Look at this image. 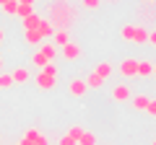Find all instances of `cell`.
I'll return each mask as SVG.
<instances>
[{
  "label": "cell",
  "instance_id": "d590c367",
  "mask_svg": "<svg viewBox=\"0 0 156 145\" xmlns=\"http://www.w3.org/2000/svg\"><path fill=\"white\" fill-rule=\"evenodd\" d=\"M154 75H156V62H154Z\"/></svg>",
  "mask_w": 156,
  "mask_h": 145
},
{
  "label": "cell",
  "instance_id": "6da1fadb",
  "mask_svg": "<svg viewBox=\"0 0 156 145\" xmlns=\"http://www.w3.org/2000/svg\"><path fill=\"white\" fill-rule=\"evenodd\" d=\"M44 18L55 29L70 31V26L78 21V8L73 5L70 0H50V3H47V16Z\"/></svg>",
  "mask_w": 156,
  "mask_h": 145
},
{
  "label": "cell",
  "instance_id": "4316f807",
  "mask_svg": "<svg viewBox=\"0 0 156 145\" xmlns=\"http://www.w3.org/2000/svg\"><path fill=\"white\" fill-rule=\"evenodd\" d=\"M57 145H76V140H73V137H68V135H62V137L57 140Z\"/></svg>",
  "mask_w": 156,
  "mask_h": 145
},
{
  "label": "cell",
  "instance_id": "7c38bea8",
  "mask_svg": "<svg viewBox=\"0 0 156 145\" xmlns=\"http://www.w3.org/2000/svg\"><path fill=\"white\" fill-rule=\"evenodd\" d=\"M148 99H151L148 93H135V96H130V106H133V109H138V112H146Z\"/></svg>",
  "mask_w": 156,
  "mask_h": 145
},
{
  "label": "cell",
  "instance_id": "9c48e42d",
  "mask_svg": "<svg viewBox=\"0 0 156 145\" xmlns=\"http://www.w3.org/2000/svg\"><path fill=\"white\" fill-rule=\"evenodd\" d=\"M154 75V60H138V78H151Z\"/></svg>",
  "mask_w": 156,
  "mask_h": 145
},
{
  "label": "cell",
  "instance_id": "3957f363",
  "mask_svg": "<svg viewBox=\"0 0 156 145\" xmlns=\"http://www.w3.org/2000/svg\"><path fill=\"white\" fill-rule=\"evenodd\" d=\"M120 36H122V42H128V44L143 47L146 39H148V31H146L140 23H125V26L120 29Z\"/></svg>",
  "mask_w": 156,
  "mask_h": 145
},
{
  "label": "cell",
  "instance_id": "1f68e13d",
  "mask_svg": "<svg viewBox=\"0 0 156 145\" xmlns=\"http://www.w3.org/2000/svg\"><path fill=\"white\" fill-rule=\"evenodd\" d=\"M143 3L146 5H156V0H143Z\"/></svg>",
  "mask_w": 156,
  "mask_h": 145
},
{
  "label": "cell",
  "instance_id": "e0dca14e",
  "mask_svg": "<svg viewBox=\"0 0 156 145\" xmlns=\"http://www.w3.org/2000/svg\"><path fill=\"white\" fill-rule=\"evenodd\" d=\"M11 78H13V86H21V83L29 80V70L26 67H16V70L11 72Z\"/></svg>",
  "mask_w": 156,
  "mask_h": 145
},
{
  "label": "cell",
  "instance_id": "44dd1931",
  "mask_svg": "<svg viewBox=\"0 0 156 145\" xmlns=\"http://www.w3.org/2000/svg\"><path fill=\"white\" fill-rule=\"evenodd\" d=\"M83 132H86V130L81 127V124H70V127H68V137H73L76 143H78V137H81Z\"/></svg>",
  "mask_w": 156,
  "mask_h": 145
},
{
  "label": "cell",
  "instance_id": "ac0fdd59",
  "mask_svg": "<svg viewBox=\"0 0 156 145\" xmlns=\"http://www.w3.org/2000/svg\"><path fill=\"white\" fill-rule=\"evenodd\" d=\"M39 135H42V132H39L37 127H26V132H23V137H21V140H26L29 145H34V143L39 140Z\"/></svg>",
  "mask_w": 156,
  "mask_h": 145
},
{
  "label": "cell",
  "instance_id": "30bf717a",
  "mask_svg": "<svg viewBox=\"0 0 156 145\" xmlns=\"http://www.w3.org/2000/svg\"><path fill=\"white\" fill-rule=\"evenodd\" d=\"M112 70H115V65H112L109 60H101L99 65L94 67V72L99 75V78H104V80H109V75H112Z\"/></svg>",
  "mask_w": 156,
  "mask_h": 145
},
{
  "label": "cell",
  "instance_id": "8d00e7d4",
  "mask_svg": "<svg viewBox=\"0 0 156 145\" xmlns=\"http://www.w3.org/2000/svg\"><path fill=\"white\" fill-rule=\"evenodd\" d=\"M151 145H156V137H154V143H151Z\"/></svg>",
  "mask_w": 156,
  "mask_h": 145
},
{
  "label": "cell",
  "instance_id": "f546056e",
  "mask_svg": "<svg viewBox=\"0 0 156 145\" xmlns=\"http://www.w3.org/2000/svg\"><path fill=\"white\" fill-rule=\"evenodd\" d=\"M16 3H21V5H37V0H16Z\"/></svg>",
  "mask_w": 156,
  "mask_h": 145
},
{
  "label": "cell",
  "instance_id": "d6986e66",
  "mask_svg": "<svg viewBox=\"0 0 156 145\" xmlns=\"http://www.w3.org/2000/svg\"><path fill=\"white\" fill-rule=\"evenodd\" d=\"M96 143H99V137H96L94 132H83L81 137H78L76 145H96Z\"/></svg>",
  "mask_w": 156,
  "mask_h": 145
},
{
  "label": "cell",
  "instance_id": "7a4b0ae2",
  "mask_svg": "<svg viewBox=\"0 0 156 145\" xmlns=\"http://www.w3.org/2000/svg\"><path fill=\"white\" fill-rule=\"evenodd\" d=\"M57 78H60V70H57L55 62H47L42 70L37 72V78H34V86L39 91H52L57 86Z\"/></svg>",
  "mask_w": 156,
  "mask_h": 145
},
{
  "label": "cell",
  "instance_id": "9a60e30c",
  "mask_svg": "<svg viewBox=\"0 0 156 145\" xmlns=\"http://www.w3.org/2000/svg\"><path fill=\"white\" fill-rule=\"evenodd\" d=\"M37 31L42 34V39H50L52 34H55V26H52V23L47 21L44 16H42V21H39V26H37Z\"/></svg>",
  "mask_w": 156,
  "mask_h": 145
},
{
  "label": "cell",
  "instance_id": "5b68a950",
  "mask_svg": "<svg viewBox=\"0 0 156 145\" xmlns=\"http://www.w3.org/2000/svg\"><path fill=\"white\" fill-rule=\"evenodd\" d=\"M117 70H120L122 78H138V60L135 57H122Z\"/></svg>",
  "mask_w": 156,
  "mask_h": 145
},
{
  "label": "cell",
  "instance_id": "e575fe53",
  "mask_svg": "<svg viewBox=\"0 0 156 145\" xmlns=\"http://www.w3.org/2000/svg\"><path fill=\"white\" fill-rule=\"evenodd\" d=\"M13 145H23V143H21V140H18V143H13Z\"/></svg>",
  "mask_w": 156,
  "mask_h": 145
},
{
  "label": "cell",
  "instance_id": "8fae6325",
  "mask_svg": "<svg viewBox=\"0 0 156 145\" xmlns=\"http://www.w3.org/2000/svg\"><path fill=\"white\" fill-rule=\"evenodd\" d=\"M68 42H70V31H65V29H55V34H52V44H55V47H65Z\"/></svg>",
  "mask_w": 156,
  "mask_h": 145
},
{
  "label": "cell",
  "instance_id": "f1b7e54d",
  "mask_svg": "<svg viewBox=\"0 0 156 145\" xmlns=\"http://www.w3.org/2000/svg\"><path fill=\"white\" fill-rule=\"evenodd\" d=\"M34 145H50V140H47L44 135H39V140H37V143H34Z\"/></svg>",
  "mask_w": 156,
  "mask_h": 145
},
{
  "label": "cell",
  "instance_id": "7402d4cb",
  "mask_svg": "<svg viewBox=\"0 0 156 145\" xmlns=\"http://www.w3.org/2000/svg\"><path fill=\"white\" fill-rule=\"evenodd\" d=\"M3 8V13H8V16H16V11H18V3L16 0H8L5 5H0Z\"/></svg>",
  "mask_w": 156,
  "mask_h": 145
},
{
  "label": "cell",
  "instance_id": "cb8c5ba5",
  "mask_svg": "<svg viewBox=\"0 0 156 145\" xmlns=\"http://www.w3.org/2000/svg\"><path fill=\"white\" fill-rule=\"evenodd\" d=\"M11 86H13L11 72H0V88H11Z\"/></svg>",
  "mask_w": 156,
  "mask_h": 145
},
{
  "label": "cell",
  "instance_id": "4fadbf2b",
  "mask_svg": "<svg viewBox=\"0 0 156 145\" xmlns=\"http://www.w3.org/2000/svg\"><path fill=\"white\" fill-rule=\"evenodd\" d=\"M39 21H42V16L34 11V13H29L26 18H21V26H23V31H31V29H37V26H39Z\"/></svg>",
  "mask_w": 156,
  "mask_h": 145
},
{
  "label": "cell",
  "instance_id": "52a82bcc",
  "mask_svg": "<svg viewBox=\"0 0 156 145\" xmlns=\"http://www.w3.org/2000/svg\"><path fill=\"white\" fill-rule=\"evenodd\" d=\"M86 91H89V86H86L83 78H70V80H68V93H70V96H76V99H83Z\"/></svg>",
  "mask_w": 156,
  "mask_h": 145
},
{
  "label": "cell",
  "instance_id": "4dcf8cb0",
  "mask_svg": "<svg viewBox=\"0 0 156 145\" xmlns=\"http://www.w3.org/2000/svg\"><path fill=\"white\" fill-rule=\"evenodd\" d=\"M5 42V29H0V44Z\"/></svg>",
  "mask_w": 156,
  "mask_h": 145
},
{
  "label": "cell",
  "instance_id": "83f0119b",
  "mask_svg": "<svg viewBox=\"0 0 156 145\" xmlns=\"http://www.w3.org/2000/svg\"><path fill=\"white\" fill-rule=\"evenodd\" d=\"M146 44L156 47V31H148V39H146Z\"/></svg>",
  "mask_w": 156,
  "mask_h": 145
},
{
  "label": "cell",
  "instance_id": "277c9868",
  "mask_svg": "<svg viewBox=\"0 0 156 145\" xmlns=\"http://www.w3.org/2000/svg\"><path fill=\"white\" fill-rule=\"evenodd\" d=\"M81 55H83V49H81V44H78V42H68L65 47H60V57L65 62H78L81 60Z\"/></svg>",
  "mask_w": 156,
  "mask_h": 145
},
{
  "label": "cell",
  "instance_id": "d4e9b609",
  "mask_svg": "<svg viewBox=\"0 0 156 145\" xmlns=\"http://www.w3.org/2000/svg\"><path fill=\"white\" fill-rule=\"evenodd\" d=\"M29 13H34V5H21V3H18V11H16V16H18V18H26Z\"/></svg>",
  "mask_w": 156,
  "mask_h": 145
},
{
  "label": "cell",
  "instance_id": "ffe728a7",
  "mask_svg": "<svg viewBox=\"0 0 156 145\" xmlns=\"http://www.w3.org/2000/svg\"><path fill=\"white\" fill-rule=\"evenodd\" d=\"M47 62H50V60H47V57L42 55V52H39V49H37V52H34V55H31V65H34V67H39V70H42V67H44Z\"/></svg>",
  "mask_w": 156,
  "mask_h": 145
},
{
  "label": "cell",
  "instance_id": "484cf974",
  "mask_svg": "<svg viewBox=\"0 0 156 145\" xmlns=\"http://www.w3.org/2000/svg\"><path fill=\"white\" fill-rule=\"evenodd\" d=\"M146 114H148V117H156V99H148V104H146Z\"/></svg>",
  "mask_w": 156,
  "mask_h": 145
},
{
  "label": "cell",
  "instance_id": "836d02e7",
  "mask_svg": "<svg viewBox=\"0 0 156 145\" xmlns=\"http://www.w3.org/2000/svg\"><path fill=\"white\" fill-rule=\"evenodd\" d=\"M5 3H8V0H0V5H5Z\"/></svg>",
  "mask_w": 156,
  "mask_h": 145
},
{
  "label": "cell",
  "instance_id": "74e56055",
  "mask_svg": "<svg viewBox=\"0 0 156 145\" xmlns=\"http://www.w3.org/2000/svg\"><path fill=\"white\" fill-rule=\"evenodd\" d=\"M109 3H115V0H109Z\"/></svg>",
  "mask_w": 156,
  "mask_h": 145
},
{
  "label": "cell",
  "instance_id": "5bb4252c",
  "mask_svg": "<svg viewBox=\"0 0 156 145\" xmlns=\"http://www.w3.org/2000/svg\"><path fill=\"white\" fill-rule=\"evenodd\" d=\"M23 42H26L29 47H39L44 39H42V34H39L37 29H31V31H23Z\"/></svg>",
  "mask_w": 156,
  "mask_h": 145
},
{
  "label": "cell",
  "instance_id": "ba28073f",
  "mask_svg": "<svg viewBox=\"0 0 156 145\" xmlns=\"http://www.w3.org/2000/svg\"><path fill=\"white\" fill-rule=\"evenodd\" d=\"M39 52H42V55H44L50 62H55L57 55H60V47H55L52 42H42V49H39Z\"/></svg>",
  "mask_w": 156,
  "mask_h": 145
},
{
  "label": "cell",
  "instance_id": "d6a6232c",
  "mask_svg": "<svg viewBox=\"0 0 156 145\" xmlns=\"http://www.w3.org/2000/svg\"><path fill=\"white\" fill-rule=\"evenodd\" d=\"M0 72H3V57H0Z\"/></svg>",
  "mask_w": 156,
  "mask_h": 145
},
{
  "label": "cell",
  "instance_id": "2e32d148",
  "mask_svg": "<svg viewBox=\"0 0 156 145\" xmlns=\"http://www.w3.org/2000/svg\"><path fill=\"white\" fill-rule=\"evenodd\" d=\"M83 80H86V86H89V88H94V91H99L101 86L107 83V80H104V78H99V75H96L94 70H91L89 75H86V78H83Z\"/></svg>",
  "mask_w": 156,
  "mask_h": 145
},
{
  "label": "cell",
  "instance_id": "603a6c76",
  "mask_svg": "<svg viewBox=\"0 0 156 145\" xmlns=\"http://www.w3.org/2000/svg\"><path fill=\"white\" fill-rule=\"evenodd\" d=\"M101 3H104V0H81V8H86V11H96Z\"/></svg>",
  "mask_w": 156,
  "mask_h": 145
},
{
  "label": "cell",
  "instance_id": "8992f818",
  "mask_svg": "<svg viewBox=\"0 0 156 145\" xmlns=\"http://www.w3.org/2000/svg\"><path fill=\"white\" fill-rule=\"evenodd\" d=\"M109 96H112V101H117V104H125V101H130L133 91H130V86H128V83H117V86H112Z\"/></svg>",
  "mask_w": 156,
  "mask_h": 145
}]
</instances>
